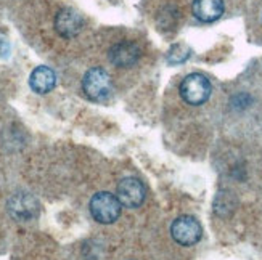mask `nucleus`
<instances>
[{
    "instance_id": "1",
    "label": "nucleus",
    "mask_w": 262,
    "mask_h": 260,
    "mask_svg": "<svg viewBox=\"0 0 262 260\" xmlns=\"http://www.w3.org/2000/svg\"><path fill=\"white\" fill-rule=\"evenodd\" d=\"M211 92H212V85L209 82V79L200 73L188 74L179 85V93L182 100L193 106H200L203 103H206L211 97Z\"/></svg>"
},
{
    "instance_id": "2",
    "label": "nucleus",
    "mask_w": 262,
    "mask_h": 260,
    "mask_svg": "<svg viewBox=\"0 0 262 260\" xmlns=\"http://www.w3.org/2000/svg\"><path fill=\"white\" fill-rule=\"evenodd\" d=\"M82 90L89 100L92 101H106L113 92L111 76L103 69V67H90L84 74L82 79Z\"/></svg>"
},
{
    "instance_id": "3",
    "label": "nucleus",
    "mask_w": 262,
    "mask_h": 260,
    "mask_svg": "<svg viewBox=\"0 0 262 260\" xmlns=\"http://www.w3.org/2000/svg\"><path fill=\"white\" fill-rule=\"evenodd\" d=\"M121 201L118 199V196L108 193V191H100L90 199V214L98 223H115L121 216Z\"/></svg>"
},
{
    "instance_id": "4",
    "label": "nucleus",
    "mask_w": 262,
    "mask_h": 260,
    "mask_svg": "<svg viewBox=\"0 0 262 260\" xmlns=\"http://www.w3.org/2000/svg\"><path fill=\"white\" fill-rule=\"evenodd\" d=\"M170 234L177 244L180 246H193L196 244L201 236H203V228L201 223L191 216H182L176 219L170 225Z\"/></svg>"
},
{
    "instance_id": "5",
    "label": "nucleus",
    "mask_w": 262,
    "mask_h": 260,
    "mask_svg": "<svg viewBox=\"0 0 262 260\" xmlns=\"http://www.w3.org/2000/svg\"><path fill=\"white\" fill-rule=\"evenodd\" d=\"M116 196L124 207L137 209L143 204L145 196H146V190L139 178L127 177V178H122L119 182Z\"/></svg>"
},
{
    "instance_id": "6",
    "label": "nucleus",
    "mask_w": 262,
    "mask_h": 260,
    "mask_svg": "<svg viewBox=\"0 0 262 260\" xmlns=\"http://www.w3.org/2000/svg\"><path fill=\"white\" fill-rule=\"evenodd\" d=\"M142 50L134 40H121L110 49V61L118 67H132L140 60Z\"/></svg>"
},
{
    "instance_id": "7",
    "label": "nucleus",
    "mask_w": 262,
    "mask_h": 260,
    "mask_svg": "<svg viewBox=\"0 0 262 260\" xmlns=\"http://www.w3.org/2000/svg\"><path fill=\"white\" fill-rule=\"evenodd\" d=\"M84 18L71 8H63L55 18V29L64 39L77 37L84 29Z\"/></svg>"
},
{
    "instance_id": "8",
    "label": "nucleus",
    "mask_w": 262,
    "mask_h": 260,
    "mask_svg": "<svg viewBox=\"0 0 262 260\" xmlns=\"http://www.w3.org/2000/svg\"><path fill=\"white\" fill-rule=\"evenodd\" d=\"M8 210L10 214L18 220H31L37 216L39 204L28 193H18L8 201Z\"/></svg>"
},
{
    "instance_id": "9",
    "label": "nucleus",
    "mask_w": 262,
    "mask_h": 260,
    "mask_svg": "<svg viewBox=\"0 0 262 260\" xmlns=\"http://www.w3.org/2000/svg\"><path fill=\"white\" fill-rule=\"evenodd\" d=\"M191 11L201 22H214L224 15V0H193Z\"/></svg>"
},
{
    "instance_id": "10",
    "label": "nucleus",
    "mask_w": 262,
    "mask_h": 260,
    "mask_svg": "<svg viewBox=\"0 0 262 260\" xmlns=\"http://www.w3.org/2000/svg\"><path fill=\"white\" fill-rule=\"evenodd\" d=\"M29 85L34 92L39 93V95L49 93L56 85V74L49 66H37L36 69L31 73Z\"/></svg>"
},
{
    "instance_id": "11",
    "label": "nucleus",
    "mask_w": 262,
    "mask_h": 260,
    "mask_svg": "<svg viewBox=\"0 0 262 260\" xmlns=\"http://www.w3.org/2000/svg\"><path fill=\"white\" fill-rule=\"evenodd\" d=\"M188 56H190V50L187 47H184V45H174L167 53V61L170 64H179L188 60Z\"/></svg>"
},
{
    "instance_id": "12",
    "label": "nucleus",
    "mask_w": 262,
    "mask_h": 260,
    "mask_svg": "<svg viewBox=\"0 0 262 260\" xmlns=\"http://www.w3.org/2000/svg\"><path fill=\"white\" fill-rule=\"evenodd\" d=\"M10 53V45L5 40H0V56H7Z\"/></svg>"
}]
</instances>
